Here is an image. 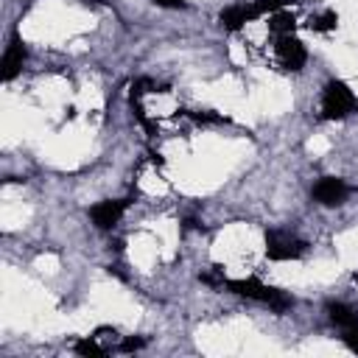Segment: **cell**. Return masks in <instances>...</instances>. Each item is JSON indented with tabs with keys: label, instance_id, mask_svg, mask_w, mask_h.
Returning a JSON list of instances; mask_svg holds the SVG:
<instances>
[{
	"label": "cell",
	"instance_id": "5b68a950",
	"mask_svg": "<svg viewBox=\"0 0 358 358\" xmlns=\"http://www.w3.org/2000/svg\"><path fill=\"white\" fill-rule=\"evenodd\" d=\"M347 185L341 182V179H336V176H324V179H319L316 185H313V199L319 201V204H324V207H336V204H341L344 199H347Z\"/></svg>",
	"mask_w": 358,
	"mask_h": 358
},
{
	"label": "cell",
	"instance_id": "8fae6325",
	"mask_svg": "<svg viewBox=\"0 0 358 358\" xmlns=\"http://www.w3.org/2000/svg\"><path fill=\"white\" fill-rule=\"evenodd\" d=\"M336 25H338V17H336V11H324V14H319L316 20H310V28H313V31H322V34L333 31Z\"/></svg>",
	"mask_w": 358,
	"mask_h": 358
},
{
	"label": "cell",
	"instance_id": "5bb4252c",
	"mask_svg": "<svg viewBox=\"0 0 358 358\" xmlns=\"http://www.w3.org/2000/svg\"><path fill=\"white\" fill-rule=\"evenodd\" d=\"M143 344H145L143 338H126V341L120 344V350H123V352H134V350H140Z\"/></svg>",
	"mask_w": 358,
	"mask_h": 358
},
{
	"label": "cell",
	"instance_id": "8992f818",
	"mask_svg": "<svg viewBox=\"0 0 358 358\" xmlns=\"http://www.w3.org/2000/svg\"><path fill=\"white\" fill-rule=\"evenodd\" d=\"M126 204H129V201H123V199H117V201H112V199H109V201H98V204L90 207V218H92V224H95L98 229H112V227L120 221Z\"/></svg>",
	"mask_w": 358,
	"mask_h": 358
},
{
	"label": "cell",
	"instance_id": "30bf717a",
	"mask_svg": "<svg viewBox=\"0 0 358 358\" xmlns=\"http://www.w3.org/2000/svg\"><path fill=\"white\" fill-rule=\"evenodd\" d=\"M294 25H296L294 14H285V11H274V14H271V20H268V31H271V34H277V36L291 34V31H294Z\"/></svg>",
	"mask_w": 358,
	"mask_h": 358
},
{
	"label": "cell",
	"instance_id": "3957f363",
	"mask_svg": "<svg viewBox=\"0 0 358 358\" xmlns=\"http://www.w3.org/2000/svg\"><path fill=\"white\" fill-rule=\"evenodd\" d=\"M305 252V243L294 235H285V232H266V255L271 260H296L302 257Z\"/></svg>",
	"mask_w": 358,
	"mask_h": 358
},
{
	"label": "cell",
	"instance_id": "9a60e30c",
	"mask_svg": "<svg viewBox=\"0 0 358 358\" xmlns=\"http://www.w3.org/2000/svg\"><path fill=\"white\" fill-rule=\"evenodd\" d=\"M162 8H185V0H154Z\"/></svg>",
	"mask_w": 358,
	"mask_h": 358
},
{
	"label": "cell",
	"instance_id": "277c9868",
	"mask_svg": "<svg viewBox=\"0 0 358 358\" xmlns=\"http://www.w3.org/2000/svg\"><path fill=\"white\" fill-rule=\"evenodd\" d=\"M277 56H280V62L288 67V70H302L305 67V59H308V53H305V45L296 39V36H291V34H285V36H277Z\"/></svg>",
	"mask_w": 358,
	"mask_h": 358
},
{
	"label": "cell",
	"instance_id": "52a82bcc",
	"mask_svg": "<svg viewBox=\"0 0 358 358\" xmlns=\"http://www.w3.org/2000/svg\"><path fill=\"white\" fill-rule=\"evenodd\" d=\"M255 17H260L257 14V8H255V3L252 6H229V8H224L221 14H218V22H221V28H227V31H241L249 20H255Z\"/></svg>",
	"mask_w": 358,
	"mask_h": 358
},
{
	"label": "cell",
	"instance_id": "7a4b0ae2",
	"mask_svg": "<svg viewBox=\"0 0 358 358\" xmlns=\"http://www.w3.org/2000/svg\"><path fill=\"white\" fill-rule=\"evenodd\" d=\"M355 106H358V101H355L352 90L344 81H327L324 84V92H322V117L338 120V117H347Z\"/></svg>",
	"mask_w": 358,
	"mask_h": 358
},
{
	"label": "cell",
	"instance_id": "9c48e42d",
	"mask_svg": "<svg viewBox=\"0 0 358 358\" xmlns=\"http://www.w3.org/2000/svg\"><path fill=\"white\" fill-rule=\"evenodd\" d=\"M327 316H330V322L338 324L344 333H347V330H358V313H355L350 305H344V302H327Z\"/></svg>",
	"mask_w": 358,
	"mask_h": 358
},
{
	"label": "cell",
	"instance_id": "ba28073f",
	"mask_svg": "<svg viewBox=\"0 0 358 358\" xmlns=\"http://www.w3.org/2000/svg\"><path fill=\"white\" fill-rule=\"evenodd\" d=\"M25 45L20 39H11L6 53H3V81H11L20 70H22V62H25Z\"/></svg>",
	"mask_w": 358,
	"mask_h": 358
},
{
	"label": "cell",
	"instance_id": "4fadbf2b",
	"mask_svg": "<svg viewBox=\"0 0 358 358\" xmlns=\"http://www.w3.org/2000/svg\"><path fill=\"white\" fill-rule=\"evenodd\" d=\"M196 123H224V117L221 115H210V112H187Z\"/></svg>",
	"mask_w": 358,
	"mask_h": 358
},
{
	"label": "cell",
	"instance_id": "6da1fadb",
	"mask_svg": "<svg viewBox=\"0 0 358 358\" xmlns=\"http://www.w3.org/2000/svg\"><path fill=\"white\" fill-rule=\"evenodd\" d=\"M224 285H227L232 294L246 296V299H255V302H263V305H268V308H274V310H288V308L294 305V299H291L285 291L271 288V285H266V282H260V280H255V277H249V280H224Z\"/></svg>",
	"mask_w": 358,
	"mask_h": 358
},
{
	"label": "cell",
	"instance_id": "7c38bea8",
	"mask_svg": "<svg viewBox=\"0 0 358 358\" xmlns=\"http://www.w3.org/2000/svg\"><path fill=\"white\" fill-rule=\"evenodd\" d=\"M73 350H76L78 355H95V358H98V355H103V347H98L92 338H81V341H76V344H73Z\"/></svg>",
	"mask_w": 358,
	"mask_h": 358
}]
</instances>
